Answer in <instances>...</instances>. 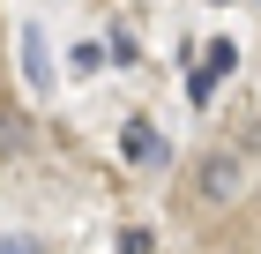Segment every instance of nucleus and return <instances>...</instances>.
<instances>
[{"label": "nucleus", "instance_id": "obj_1", "mask_svg": "<svg viewBox=\"0 0 261 254\" xmlns=\"http://www.w3.org/2000/svg\"><path fill=\"white\" fill-rule=\"evenodd\" d=\"M231 67H239V45H231V38H209V53H201V67L187 75V98H194V105H209V98H217V82L231 75Z\"/></svg>", "mask_w": 261, "mask_h": 254}, {"label": "nucleus", "instance_id": "obj_2", "mask_svg": "<svg viewBox=\"0 0 261 254\" xmlns=\"http://www.w3.org/2000/svg\"><path fill=\"white\" fill-rule=\"evenodd\" d=\"M239 187H246V165H239V157H201V195H209V202H239Z\"/></svg>", "mask_w": 261, "mask_h": 254}, {"label": "nucleus", "instance_id": "obj_3", "mask_svg": "<svg viewBox=\"0 0 261 254\" xmlns=\"http://www.w3.org/2000/svg\"><path fill=\"white\" fill-rule=\"evenodd\" d=\"M120 157H135V165H164L172 150H164V135L149 127V120H127V127H120Z\"/></svg>", "mask_w": 261, "mask_h": 254}, {"label": "nucleus", "instance_id": "obj_4", "mask_svg": "<svg viewBox=\"0 0 261 254\" xmlns=\"http://www.w3.org/2000/svg\"><path fill=\"white\" fill-rule=\"evenodd\" d=\"M22 67H30V82H38V90H45V82H53V67H45V45H38V30L22 38Z\"/></svg>", "mask_w": 261, "mask_h": 254}, {"label": "nucleus", "instance_id": "obj_5", "mask_svg": "<svg viewBox=\"0 0 261 254\" xmlns=\"http://www.w3.org/2000/svg\"><path fill=\"white\" fill-rule=\"evenodd\" d=\"M0 150H22V112H0Z\"/></svg>", "mask_w": 261, "mask_h": 254}, {"label": "nucleus", "instance_id": "obj_6", "mask_svg": "<svg viewBox=\"0 0 261 254\" xmlns=\"http://www.w3.org/2000/svg\"><path fill=\"white\" fill-rule=\"evenodd\" d=\"M0 254H45V239H22L15 232V239H0Z\"/></svg>", "mask_w": 261, "mask_h": 254}, {"label": "nucleus", "instance_id": "obj_7", "mask_svg": "<svg viewBox=\"0 0 261 254\" xmlns=\"http://www.w3.org/2000/svg\"><path fill=\"white\" fill-rule=\"evenodd\" d=\"M149 247H157L149 232H120V254H149Z\"/></svg>", "mask_w": 261, "mask_h": 254}]
</instances>
